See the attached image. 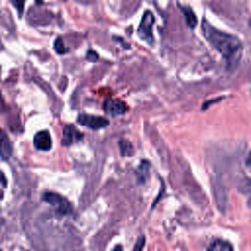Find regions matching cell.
Segmentation results:
<instances>
[{
	"instance_id": "obj_11",
	"label": "cell",
	"mask_w": 251,
	"mask_h": 251,
	"mask_svg": "<svg viewBox=\"0 0 251 251\" xmlns=\"http://www.w3.org/2000/svg\"><path fill=\"white\" fill-rule=\"evenodd\" d=\"M55 49H57V53H65V51H67V49H65V43H63L61 39L55 41Z\"/></svg>"
},
{
	"instance_id": "obj_9",
	"label": "cell",
	"mask_w": 251,
	"mask_h": 251,
	"mask_svg": "<svg viewBox=\"0 0 251 251\" xmlns=\"http://www.w3.org/2000/svg\"><path fill=\"white\" fill-rule=\"evenodd\" d=\"M208 249H210V251H214V249H226V251H231V243L222 241V239H216V241H212V243L208 245Z\"/></svg>"
},
{
	"instance_id": "obj_4",
	"label": "cell",
	"mask_w": 251,
	"mask_h": 251,
	"mask_svg": "<svg viewBox=\"0 0 251 251\" xmlns=\"http://www.w3.org/2000/svg\"><path fill=\"white\" fill-rule=\"evenodd\" d=\"M78 124H82L86 127H92V129H100V127L108 126V120L100 118V116H86V114H82V116H78Z\"/></svg>"
},
{
	"instance_id": "obj_14",
	"label": "cell",
	"mask_w": 251,
	"mask_h": 251,
	"mask_svg": "<svg viewBox=\"0 0 251 251\" xmlns=\"http://www.w3.org/2000/svg\"><path fill=\"white\" fill-rule=\"evenodd\" d=\"M249 165H251V151H249Z\"/></svg>"
},
{
	"instance_id": "obj_1",
	"label": "cell",
	"mask_w": 251,
	"mask_h": 251,
	"mask_svg": "<svg viewBox=\"0 0 251 251\" xmlns=\"http://www.w3.org/2000/svg\"><path fill=\"white\" fill-rule=\"evenodd\" d=\"M204 29H206L208 39H210V41H212V45L222 53V57H224V59H227V61L237 59V55H239V51H241V41H239L237 37H233V35H229V33H224V31L214 29L210 24H204Z\"/></svg>"
},
{
	"instance_id": "obj_5",
	"label": "cell",
	"mask_w": 251,
	"mask_h": 251,
	"mask_svg": "<svg viewBox=\"0 0 251 251\" xmlns=\"http://www.w3.org/2000/svg\"><path fill=\"white\" fill-rule=\"evenodd\" d=\"M33 145H35L39 151H47V149H51V135H49L45 129L37 131L35 137H33Z\"/></svg>"
},
{
	"instance_id": "obj_12",
	"label": "cell",
	"mask_w": 251,
	"mask_h": 251,
	"mask_svg": "<svg viewBox=\"0 0 251 251\" xmlns=\"http://www.w3.org/2000/svg\"><path fill=\"white\" fill-rule=\"evenodd\" d=\"M12 2H14V6H16V10H18V12L22 14V12H24V2H25V0H12Z\"/></svg>"
},
{
	"instance_id": "obj_6",
	"label": "cell",
	"mask_w": 251,
	"mask_h": 251,
	"mask_svg": "<svg viewBox=\"0 0 251 251\" xmlns=\"http://www.w3.org/2000/svg\"><path fill=\"white\" fill-rule=\"evenodd\" d=\"M82 135H80V131L75 127V126H65L63 127V143L65 145H71L73 141H78Z\"/></svg>"
},
{
	"instance_id": "obj_10",
	"label": "cell",
	"mask_w": 251,
	"mask_h": 251,
	"mask_svg": "<svg viewBox=\"0 0 251 251\" xmlns=\"http://www.w3.org/2000/svg\"><path fill=\"white\" fill-rule=\"evenodd\" d=\"M2 149H4V159H8L10 157V141H8L6 135L2 137Z\"/></svg>"
},
{
	"instance_id": "obj_7",
	"label": "cell",
	"mask_w": 251,
	"mask_h": 251,
	"mask_svg": "<svg viewBox=\"0 0 251 251\" xmlns=\"http://www.w3.org/2000/svg\"><path fill=\"white\" fill-rule=\"evenodd\" d=\"M106 110L112 114H124V112H127V106H126V102H122L118 98H110L106 102Z\"/></svg>"
},
{
	"instance_id": "obj_2",
	"label": "cell",
	"mask_w": 251,
	"mask_h": 251,
	"mask_svg": "<svg viewBox=\"0 0 251 251\" xmlns=\"http://www.w3.org/2000/svg\"><path fill=\"white\" fill-rule=\"evenodd\" d=\"M43 200H45L47 204H51L59 214H69V212H71V204H69V200L63 198V196L57 194V192H45V194H43Z\"/></svg>"
},
{
	"instance_id": "obj_13",
	"label": "cell",
	"mask_w": 251,
	"mask_h": 251,
	"mask_svg": "<svg viewBox=\"0 0 251 251\" xmlns=\"http://www.w3.org/2000/svg\"><path fill=\"white\" fill-rule=\"evenodd\" d=\"M139 247H143V237H141V239L135 243V249H139Z\"/></svg>"
},
{
	"instance_id": "obj_8",
	"label": "cell",
	"mask_w": 251,
	"mask_h": 251,
	"mask_svg": "<svg viewBox=\"0 0 251 251\" xmlns=\"http://www.w3.org/2000/svg\"><path fill=\"white\" fill-rule=\"evenodd\" d=\"M180 10H182V14H184V18H186V24H188L190 27H196V16H194V12L188 10L186 6H180Z\"/></svg>"
},
{
	"instance_id": "obj_3",
	"label": "cell",
	"mask_w": 251,
	"mask_h": 251,
	"mask_svg": "<svg viewBox=\"0 0 251 251\" xmlns=\"http://www.w3.org/2000/svg\"><path fill=\"white\" fill-rule=\"evenodd\" d=\"M153 22H155V18H153V14H151V12H145V14L141 16L139 35H141L143 39H147V41H151V27H153Z\"/></svg>"
}]
</instances>
